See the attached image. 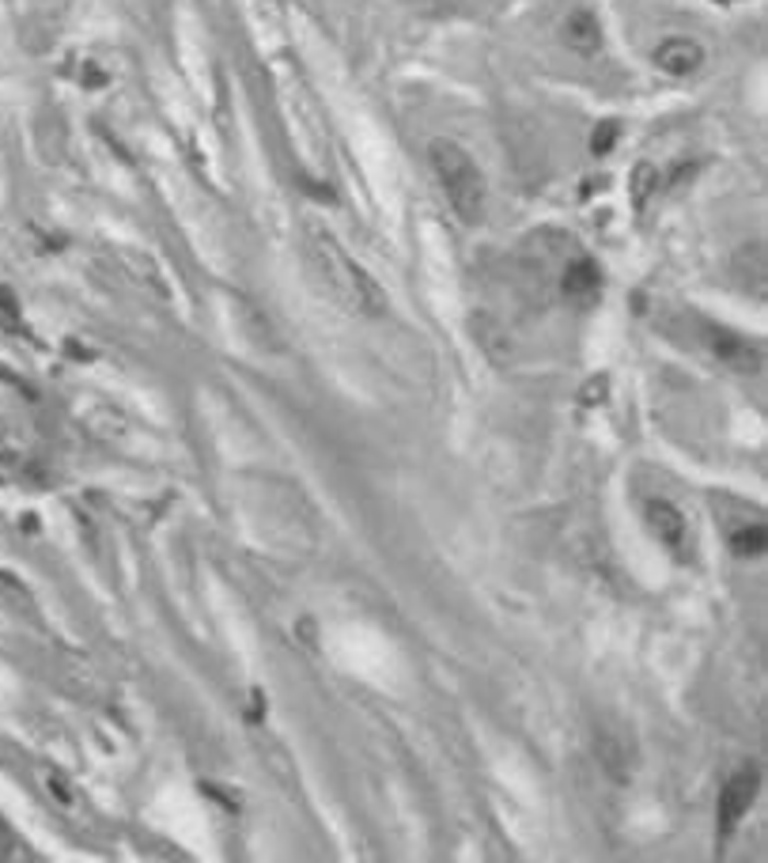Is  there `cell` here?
<instances>
[{"instance_id": "obj_1", "label": "cell", "mask_w": 768, "mask_h": 863, "mask_svg": "<svg viewBox=\"0 0 768 863\" xmlns=\"http://www.w3.org/2000/svg\"><path fill=\"white\" fill-rule=\"evenodd\" d=\"M428 163H432V175L454 217L462 224H481L485 212H489V183H485V171L477 167L469 148L447 141V137H435L428 144Z\"/></svg>"}, {"instance_id": "obj_2", "label": "cell", "mask_w": 768, "mask_h": 863, "mask_svg": "<svg viewBox=\"0 0 768 863\" xmlns=\"http://www.w3.org/2000/svg\"><path fill=\"white\" fill-rule=\"evenodd\" d=\"M315 261H318L322 273H326L329 288H334V292L341 295L345 303H352V307H360V311H379V307H383V295H379L375 281H371V277L363 273L357 261H352L334 240L318 235Z\"/></svg>"}, {"instance_id": "obj_3", "label": "cell", "mask_w": 768, "mask_h": 863, "mask_svg": "<svg viewBox=\"0 0 768 863\" xmlns=\"http://www.w3.org/2000/svg\"><path fill=\"white\" fill-rule=\"evenodd\" d=\"M757 788H761V777H757L754 766L738 769V772H734V777L723 784L720 810H715V818H720V837H723V841L734 833V829L742 826V818L749 815V807H754V800H757Z\"/></svg>"}, {"instance_id": "obj_4", "label": "cell", "mask_w": 768, "mask_h": 863, "mask_svg": "<svg viewBox=\"0 0 768 863\" xmlns=\"http://www.w3.org/2000/svg\"><path fill=\"white\" fill-rule=\"evenodd\" d=\"M655 65L666 72V77H693L705 65V49H700L693 38H666L663 46L655 49Z\"/></svg>"}, {"instance_id": "obj_5", "label": "cell", "mask_w": 768, "mask_h": 863, "mask_svg": "<svg viewBox=\"0 0 768 863\" xmlns=\"http://www.w3.org/2000/svg\"><path fill=\"white\" fill-rule=\"evenodd\" d=\"M712 352L726 368H738V372H757V368H761V349H757L754 341H746L742 334L720 330L712 337Z\"/></svg>"}, {"instance_id": "obj_6", "label": "cell", "mask_w": 768, "mask_h": 863, "mask_svg": "<svg viewBox=\"0 0 768 863\" xmlns=\"http://www.w3.org/2000/svg\"><path fill=\"white\" fill-rule=\"evenodd\" d=\"M648 527L655 530V538L663 541L666 549H678L689 538V527H685V515L666 500H651L648 504Z\"/></svg>"}, {"instance_id": "obj_7", "label": "cell", "mask_w": 768, "mask_h": 863, "mask_svg": "<svg viewBox=\"0 0 768 863\" xmlns=\"http://www.w3.org/2000/svg\"><path fill=\"white\" fill-rule=\"evenodd\" d=\"M565 43L575 49V54H594L602 46V23L591 8H575L572 15L565 20Z\"/></svg>"}, {"instance_id": "obj_8", "label": "cell", "mask_w": 768, "mask_h": 863, "mask_svg": "<svg viewBox=\"0 0 768 863\" xmlns=\"http://www.w3.org/2000/svg\"><path fill=\"white\" fill-rule=\"evenodd\" d=\"M598 284H602V273L591 258L568 261L565 273H560V292H565L568 300H591V295L598 292Z\"/></svg>"}]
</instances>
